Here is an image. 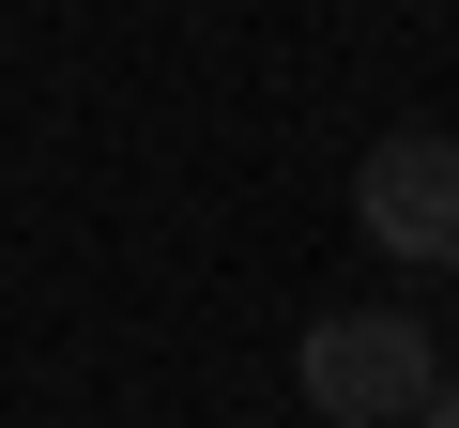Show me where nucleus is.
<instances>
[{
  "mask_svg": "<svg viewBox=\"0 0 459 428\" xmlns=\"http://www.w3.org/2000/svg\"><path fill=\"white\" fill-rule=\"evenodd\" d=\"M291 382H307L322 428H413L444 367H429V321H413V306H337V321H307Z\"/></svg>",
  "mask_w": 459,
  "mask_h": 428,
  "instance_id": "1",
  "label": "nucleus"
},
{
  "mask_svg": "<svg viewBox=\"0 0 459 428\" xmlns=\"http://www.w3.org/2000/svg\"><path fill=\"white\" fill-rule=\"evenodd\" d=\"M352 230H368L398 276H459V138H444V123L368 138V168H352Z\"/></svg>",
  "mask_w": 459,
  "mask_h": 428,
  "instance_id": "2",
  "label": "nucleus"
},
{
  "mask_svg": "<svg viewBox=\"0 0 459 428\" xmlns=\"http://www.w3.org/2000/svg\"><path fill=\"white\" fill-rule=\"evenodd\" d=\"M413 428H459V382H429V413H413Z\"/></svg>",
  "mask_w": 459,
  "mask_h": 428,
  "instance_id": "3",
  "label": "nucleus"
}]
</instances>
